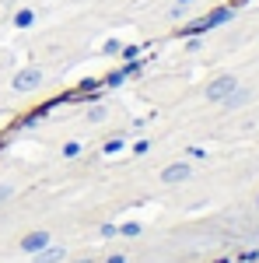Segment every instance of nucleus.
<instances>
[{
	"label": "nucleus",
	"instance_id": "1",
	"mask_svg": "<svg viewBox=\"0 0 259 263\" xmlns=\"http://www.w3.org/2000/svg\"><path fill=\"white\" fill-rule=\"evenodd\" d=\"M231 88H235V81H231V78H224V81H217L214 88H210V99H221V95H224V91H231Z\"/></svg>",
	"mask_w": 259,
	"mask_h": 263
},
{
	"label": "nucleus",
	"instance_id": "2",
	"mask_svg": "<svg viewBox=\"0 0 259 263\" xmlns=\"http://www.w3.org/2000/svg\"><path fill=\"white\" fill-rule=\"evenodd\" d=\"M42 246H46V232H35L25 239V249H42Z\"/></svg>",
	"mask_w": 259,
	"mask_h": 263
},
{
	"label": "nucleus",
	"instance_id": "3",
	"mask_svg": "<svg viewBox=\"0 0 259 263\" xmlns=\"http://www.w3.org/2000/svg\"><path fill=\"white\" fill-rule=\"evenodd\" d=\"M186 176H189V168H186V165H175V168H168V172H165V179L172 182V179H186Z\"/></svg>",
	"mask_w": 259,
	"mask_h": 263
},
{
	"label": "nucleus",
	"instance_id": "4",
	"mask_svg": "<svg viewBox=\"0 0 259 263\" xmlns=\"http://www.w3.org/2000/svg\"><path fill=\"white\" fill-rule=\"evenodd\" d=\"M35 81H39V74H35V70H32V74H21V78H18V88H32Z\"/></svg>",
	"mask_w": 259,
	"mask_h": 263
},
{
	"label": "nucleus",
	"instance_id": "5",
	"mask_svg": "<svg viewBox=\"0 0 259 263\" xmlns=\"http://www.w3.org/2000/svg\"><path fill=\"white\" fill-rule=\"evenodd\" d=\"M4 197H7V190H0V200H4Z\"/></svg>",
	"mask_w": 259,
	"mask_h": 263
}]
</instances>
